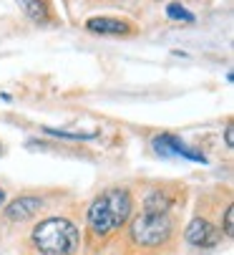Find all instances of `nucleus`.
I'll return each mask as SVG.
<instances>
[{
    "instance_id": "nucleus-4",
    "label": "nucleus",
    "mask_w": 234,
    "mask_h": 255,
    "mask_svg": "<svg viewBox=\"0 0 234 255\" xmlns=\"http://www.w3.org/2000/svg\"><path fill=\"white\" fill-rule=\"evenodd\" d=\"M184 238H186V243L197 245V248H212V245L219 243V230L207 220V217H194L184 230Z\"/></svg>"
},
{
    "instance_id": "nucleus-1",
    "label": "nucleus",
    "mask_w": 234,
    "mask_h": 255,
    "mask_svg": "<svg viewBox=\"0 0 234 255\" xmlns=\"http://www.w3.org/2000/svg\"><path fill=\"white\" fill-rule=\"evenodd\" d=\"M134 215V197L126 187H108L88 205L86 212V230L88 238L96 243H106L119 230L126 228V223Z\"/></svg>"
},
{
    "instance_id": "nucleus-11",
    "label": "nucleus",
    "mask_w": 234,
    "mask_h": 255,
    "mask_svg": "<svg viewBox=\"0 0 234 255\" xmlns=\"http://www.w3.org/2000/svg\"><path fill=\"white\" fill-rule=\"evenodd\" d=\"M3 205H5V190L0 187V207H3Z\"/></svg>"
},
{
    "instance_id": "nucleus-2",
    "label": "nucleus",
    "mask_w": 234,
    "mask_h": 255,
    "mask_svg": "<svg viewBox=\"0 0 234 255\" xmlns=\"http://www.w3.org/2000/svg\"><path fill=\"white\" fill-rule=\"evenodd\" d=\"M30 245L41 255H76L81 248V230L66 217H43L30 230Z\"/></svg>"
},
{
    "instance_id": "nucleus-5",
    "label": "nucleus",
    "mask_w": 234,
    "mask_h": 255,
    "mask_svg": "<svg viewBox=\"0 0 234 255\" xmlns=\"http://www.w3.org/2000/svg\"><path fill=\"white\" fill-rule=\"evenodd\" d=\"M41 210H43V200L41 197L23 195V197H15L5 207V220H10V223H25V220H33V217L41 215Z\"/></svg>"
},
{
    "instance_id": "nucleus-7",
    "label": "nucleus",
    "mask_w": 234,
    "mask_h": 255,
    "mask_svg": "<svg viewBox=\"0 0 234 255\" xmlns=\"http://www.w3.org/2000/svg\"><path fill=\"white\" fill-rule=\"evenodd\" d=\"M18 8L33 20V23H48L51 20V10L46 0H18Z\"/></svg>"
},
{
    "instance_id": "nucleus-10",
    "label": "nucleus",
    "mask_w": 234,
    "mask_h": 255,
    "mask_svg": "<svg viewBox=\"0 0 234 255\" xmlns=\"http://www.w3.org/2000/svg\"><path fill=\"white\" fill-rule=\"evenodd\" d=\"M224 139H227V147L232 149V147H234V131H232V127H227V131H224Z\"/></svg>"
},
{
    "instance_id": "nucleus-8",
    "label": "nucleus",
    "mask_w": 234,
    "mask_h": 255,
    "mask_svg": "<svg viewBox=\"0 0 234 255\" xmlns=\"http://www.w3.org/2000/svg\"><path fill=\"white\" fill-rule=\"evenodd\" d=\"M166 15H169V18H174V20L194 23V15H191L184 5H179V3H169V5H166Z\"/></svg>"
},
{
    "instance_id": "nucleus-3",
    "label": "nucleus",
    "mask_w": 234,
    "mask_h": 255,
    "mask_svg": "<svg viewBox=\"0 0 234 255\" xmlns=\"http://www.w3.org/2000/svg\"><path fill=\"white\" fill-rule=\"evenodd\" d=\"M129 238L136 248L144 250H161L169 248L176 238V220L169 212H154L144 210L139 217L131 220Z\"/></svg>"
},
{
    "instance_id": "nucleus-12",
    "label": "nucleus",
    "mask_w": 234,
    "mask_h": 255,
    "mask_svg": "<svg viewBox=\"0 0 234 255\" xmlns=\"http://www.w3.org/2000/svg\"><path fill=\"white\" fill-rule=\"evenodd\" d=\"M0 154H3V141H0Z\"/></svg>"
},
{
    "instance_id": "nucleus-9",
    "label": "nucleus",
    "mask_w": 234,
    "mask_h": 255,
    "mask_svg": "<svg viewBox=\"0 0 234 255\" xmlns=\"http://www.w3.org/2000/svg\"><path fill=\"white\" fill-rule=\"evenodd\" d=\"M222 230H224V235H227V238H232V235H234V207H232V205L224 210V223H222Z\"/></svg>"
},
{
    "instance_id": "nucleus-6",
    "label": "nucleus",
    "mask_w": 234,
    "mask_h": 255,
    "mask_svg": "<svg viewBox=\"0 0 234 255\" xmlns=\"http://www.w3.org/2000/svg\"><path fill=\"white\" fill-rule=\"evenodd\" d=\"M86 30L96 35H129L134 30L131 23L119 20V18H108V15H96L86 20Z\"/></svg>"
}]
</instances>
